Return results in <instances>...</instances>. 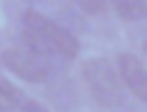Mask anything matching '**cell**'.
I'll return each instance as SVG.
<instances>
[{
	"mask_svg": "<svg viewBox=\"0 0 147 112\" xmlns=\"http://www.w3.org/2000/svg\"><path fill=\"white\" fill-rule=\"evenodd\" d=\"M21 43L23 48L46 55L51 59H74L80 53V43L76 39V34L71 30H67L62 23L46 18L41 11H37L34 7L25 9L21 14Z\"/></svg>",
	"mask_w": 147,
	"mask_h": 112,
	"instance_id": "6da1fadb",
	"label": "cell"
},
{
	"mask_svg": "<svg viewBox=\"0 0 147 112\" xmlns=\"http://www.w3.org/2000/svg\"><path fill=\"white\" fill-rule=\"evenodd\" d=\"M83 80L101 107H122L126 103V87L106 57H90L83 64Z\"/></svg>",
	"mask_w": 147,
	"mask_h": 112,
	"instance_id": "7a4b0ae2",
	"label": "cell"
},
{
	"mask_svg": "<svg viewBox=\"0 0 147 112\" xmlns=\"http://www.w3.org/2000/svg\"><path fill=\"white\" fill-rule=\"evenodd\" d=\"M0 62L25 82H48L55 75V64L51 57L32 53L28 48H9L0 55Z\"/></svg>",
	"mask_w": 147,
	"mask_h": 112,
	"instance_id": "3957f363",
	"label": "cell"
},
{
	"mask_svg": "<svg viewBox=\"0 0 147 112\" xmlns=\"http://www.w3.org/2000/svg\"><path fill=\"white\" fill-rule=\"evenodd\" d=\"M117 73H119L124 87L138 101H147V73H145V64L140 62L138 55L119 53V57H117Z\"/></svg>",
	"mask_w": 147,
	"mask_h": 112,
	"instance_id": "277c9868",
	"label": "cell"
},
{
	"mask_svg": "<svg viewBox=\"0 0 147 112\" xmlns=\"http://www.w3.org/2000/svg\"><path fill=\"white\" fill-rule=\"evenodd\" d=\"M115 9V14L124 21H145L147 18V5L145 0H108Z\"/></svg>",
	"mask_w": 147,
	"mask_h": 112,
	"instance_id": "5b68a950",
	"label": "cell"
},
{
	"mask_svg": "<svg viewBox=\"0 0 147 112\" xmlns=\"http://www.w3.org/2000/svg\"><path fill=\"white\" fill-rule=\"evenodd\" d=\"M23 103V94L7 80L0 75V110H21Z\"/></svg>",
	"mask_w": 147,
	"mask_h": 112,
	"instance_id": "8992f818",
	"label": "cell"
},
{
	"mask_svg": "<svg viewBox=\"0 0 147 112\" xmlns=\"http://www.w3.org/2000/svg\"><path fill=\"white\" fill-rule=\"evenodd\" d=\"M80 11L90 14V16H96V14H103L106 11V0H71Z\"/></svg>",
	"mask_w": 147,
	"mask_h": 112,
	"instance_id": "52a82bcc",
	"label": "cell"
},
{
	"mask_svg": "<svg viewBox=\"0 0 147 112\" xmlns=\"http://www.w3.org/2000/svg\"><path fill=\"white\" fill-rule=\"evenodd\" d=\"M25 2H32V5H44V2H48V0H25Z\"/></svg>",
	"mask_w": 147,
	"mask_h": 112,
	"instance_id": "ba28073f",
	"label": "cell"
}]
</instances>
